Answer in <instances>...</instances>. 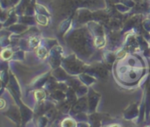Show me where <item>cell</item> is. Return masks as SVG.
<instances>
[{"label": "cell", "mask_w": 150, "mask_h": 127, "mask_svg": "<svg viewBox=\"0 0 150 127\" xmlns=\"http://www.w3.org/2000/svg\"><path fill=\"white\" fill-rule=\"evenodd\" d=\"M0 101H1V106H0V109H1V110H3V109L4 108V106H5V101H4L3 98H2Z\"/></svg>", "instance_id": "cell-5"}, {"label": "cell", "mask_w": 150, "mask_h": 127, "mask_svg": "<svg viewBox=\"0 0 150 127\" xmlns=\"http://www.w3.org/2000/svg\"><path fill=\"white\" fill-rule=\"evenodd\" d=\"M37 55L40 57V58H42V59H45L47 55V51L46 50V48L44 47H40L37 50Z\"/></svg>", "instance_id": "cell-2"}, {"label": "cell", "mask_w": 150, "mask_h": 127, "mask_svg": "<svg viewBox=\"0 0 150 127\" xmlns=\"http://www.w3.org/2000/svg\"><path fill=\"white\" fill-rule=\"evenodd\" d=\"M34 97H35L36 100L39 101V100L44 99L45 97H46V94H45V92L42 91V90H37V91H35V93H34Z\"/></svg>", "instance_id": "cell-3"}, {"label": "cell", "mask_w": 150, "mask_h": 127, "mask_svg": "<svg viewBox=\"0 0 150 127\" xmlns=\"http://www.w3.org/2000/svg\"><path fill=\"white\" fill-rule=\"evenodd\" d=\"M149 127H150V126H149Z\"/></svg>", "instance_id": "cell-6"}, {"label": "cell", "mask_w": 150, "mask_h": 127, "mask_svg": "<svg viewBox=\"0 0 150 127\" xmlns=\"http://www.w3.org/2000/svg\"><path fill=\"white\" fill-rule=\"evenodd\" d=\"M30 44L31 46H33V47H37L39 45V41H38V39L37 38H32L30 40Z\"/></svg>", "instance_id": "cell-4"}, {"label": "cell", "mask_w": 150, "mask_h": 127, "mask_svg": "<svg viewBox=\"0 0 150 127\" xmlns=\"http://www.w3.org/2000/svg\"><path fill=\"white\" fill-rule=\"evenodd\" d=\"M12 55V51L9 50V49H4L3 50L2 54H1V56H2V59L4 60H8L11 57Z\"/></svg>", "instance_id": "cell-1"}]
</instances>
